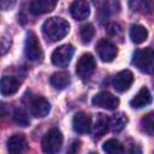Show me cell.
<instances>
[{
	"label": "cell",
	"mask_w": 154,
	"mask_h": 154,
	"mask_svg": "<svg viewBox=\"0 0 154 154\" xmlns=\"http://www.w3.org/2000/svg\"><path fill=\"white\" fill-rule=\"evenodd\" d=\"M70 30V24L67 20L60 17H52L47 19L42 25V32L47 40L55 42L64 38Z\"/></svg>",
	"instance_id": "1"
},
{
	"label": "cell",
	"mask_w": 154,
	"mask_h": 154,
	"mask_svg": "<svg viewBox=\"0 0 154 154\" xmlns=\"http://www.w3.org/2000/svg\"><path fill=\"white\" fill-rule=\"evenodd\" d=\"M132 64L142 72L154 75V49L143 48L134 53Z\"/></svg>",
	"instance_id": "2"
},
{
	"label": "cell",
	"mask_w": 154,
	"mask_h": 154,
	"mask_svg": "<svg viewBox=\"0 0 154 154\" xmlns=\"http://www.w3.org/2000/svg\"><path fill=\"white\" fill-rule=\"evenodd\" d=\"M63 146V134L59 129L53 128L46 132L42 138L41 147L45 154H58Z\"/></svg>",
	"instance_id": "3"
},
{
	"label": "cell",
	"mask_w": 154,
	"mask_h": 154,
	"mask_svg": "<svg viewBox=\"0 0 154 154\" xmlns=\"http://www.w3.org/2000/svg\"><path fill=\"white\" fill-rule=\"evenodd\" d=\"M24 53L25 57L31 61H36L42 58V49L38 38L32 31H29L26 34V38L24 43Z\"/></svg>",
	"instance_id": "4"
},
{
	"label": "cell",
	"mask_w": 154,
	"mask_h": 154,
	"mask_svg": "<svg viewBox=\"0 0 154 154\" xmlns=\"http://www.w3.org/2000/svg\"><path fill=\"white\" fill-rule=\"evenodd\" d=\"M75 53V48L72 45H63L55 48L52 53V63L58 67H65L71 61V58Z\"/></svg>",
	"instance_id": "5"
},
{
	"label": "cell",
	"mask_w": 154,
	"mask_h": 154,
	"mask_svg": "<svg viewBox=\"0 0 154 154\" xmlns=\"http://www.w3.org/2000/svg\"><path fill=\"white\" fill-rule=\"evenodd\" d=\"M95 67H96V63L94 57L90 53H85L78 59L76 64V73L81 78H88L93 75Z\"/></svg>",
	"instance_id": "6"
},
{
	"label": "cell",
	"mask_w": 154,
	"mask_h": 154,
	"mask_svg": "<svg viewBox=\"0 0 154 154\" xmlns=\"http://www.w3.org/2000/svg\"><path fill=\"white\" fill-rule=\"evenodd\" d=\"M91 103L96 107H102L109 111H113L118 107L119 105V99L114 95H112L108 91H101L99 94H96L95 96H93L91 99Z\"/></svg>",
	"instance_id": "7"
},
{
	"label": "cell",
	"mask_w": 154,
	"mask_h": 154,
	"mask_svg": "<svg viewBox=\"0 0 154 154\" xmlns=\"http://www.w3.org/2000/svg\"><path fill=\"white\" fill-rule=\"evenodd\" d=\"M96 52H97V55L99 58L102 60V61H106V63H109L112 61L118 51H117V47L116 45H113L111 41L103 38V40H100L97 42V46H96Z\"/></svg>",
	"instance_id": "8"
},
{
	"label": "cell",
	"mask_w": 154,
	"mask_h": 154,
	"mask_svg": "<svg viewBox=\"0 0 154 154\" xmlns=\"http://www.w3.org/2000/svg\"><path fill=\"white\" fill-rule=\"evenodd\" d=\"M29 107H30V113L36 118H43L51 111L49 102L42 96H36L31 99Z\"/></svg>",
	"instance_id": "9"
},
{
	"label": "cell",
	"mask_w": 154,
	"mask_h": 154,
	"mask_svg": "<svg viewBox=\"0 0 154 154\" xmlns=\"http://www.w3.org/2000/svg\"><path fill=\"white\" fill-rule=\"evenodd\" d=\"M134 82V75L130 70H123L118 72L113 78V88L117 91H126Z\"/></svg>",
	"instance_id": "10"
},
{
	"label": "cell",
	"mask_w": 154,
	"mask_h": 154,
	"mask_svg": "<svg viewBox=\"0 0 154 154\" xmlns=\"http://www.w3.org/2000/svg\"><path fill=\"white\" fill-rule=\"evenodd\" d=\"M72 129L78 134H87L91 129V118L84 112H77L72 118Z\"/></svg>",
	"instance_id": "11"
},
{
	"label": "cell",
	"mask_w": 154,
	"mask_h": 154,
	"mask_svg": "<svg viewBox=\"0 0 154 154\" xmlns=\"http://www.w3.org/2000/svg\"><path fill=\"white\" fill-rule=\"evenodd\" d=\"M28 149V143L22 134H14L7 140L8 154H23Z\"/></svg>",
	"instance_id": "12"
},
{
	"label": "cell",
	"mask_w": 154,
	"mask_h": 154,
	"mask_svg": "<svg viewBox=\"0 0 154 154\" xmlns=\"http://www.w3.org/2000/svg\"><path fill=\"white\" fill-rule=\"evenodd\" d=\"M70 13L76 20H84L90 13V7L87 1H73L70 6Z\"/></svg>",
	"instance_id": "13"
},
{
	"label": "cell",
	"mask_w": 154,
	"mask_h": 154,
	"mask_svg": "<svg viewBox=\"0 0 154 154\" xmlns=\"http://www.w3.org/2000/svg\"><path fill=\"white\" fill-rule=\"evenodd\" d=\"M152 102V95H150V91L148 90V88L146 87H142L137 94L130 100V106L132 108H142V107H146L147 105H149Z\"/></svg>",
	"instance_id": "14"
},
{
	"label": "cell",
	"mask_w": 154,
	"mask_h": 154,
	"mask_svg": "<svg viewBox=\"0 0 154 154\" xmlns=\"http://www.w3.org/2000/svg\"><path fill=\"white\" fill-rule=\"evenodd\" d=\"M57 6V1L54 0H34L30 4V12L32 14H43L51 12Z\"/></svg>",
	"instance_id": "15"
},
{
	"label": "cell",
	"mask_w": 154,
	"mask_h": 154,
	"mask_svg": "<svg viewBox=\"0 0 154 154\" xmlns=\"http://www.w3.org/2000/svg\"><path fill=\"white\" fill-rule=\"evenodd\" d=\"M0 89L2 95H13L19 89V81L11 76H4L1 78Z\"/></svg>",
	"instance_id": "16"
},
{
	"label": "cell",
	"mask_w": 154,
	"mask_h": 154,
	"mask_svg": "<svg viewBox=\"0 0 154 154\" xmlns=\"http://www.w3.org/2000/svg\"><path fill=\"white\" fill-rule=\"evenodd\" d=\"M108 126H109V119L108 117H106L105 114H97L96 119H95V123L93 125V135L95 138H100L102 137L107 130H108Z\"/></svg>",
	"instance_id": "17"
},
{
	"label": "cell",
	"mask_w": 154,
	"mask_h": 154,
	"mask_svg": "<svg viewBox=\"0 0 154 154\" xmlns=\"http://www.w3.org/2000/svg\"><path fill=\"white\" fill-rule=\"evenodd\" d=\"M129 35H130V38L134 43L136 45H140L142 42H144L148 37V31L144 26L140 25V24H135V25H131L130 28V31H129Z\"/></svg>",
	"instance_id": "18"
},
{
	"label": "cell",
	"mask_w": 154,
	"mask_h": 154,
	"mask_svg": "<svg viewBox=\"0 0 154 154\" xmlns=\"http://www.w3.org/2000/svg\"><path fill=\"white\" fill-rule=\"evenodd\" d=\"M49 82H51V84L55 88V89H65L69 84H70V82H71V79H70V75L67 73V72H64V71H61V72H55V73H53L52 76H51V78H49Z\"/></svg>",
	"instance_id": "19"
},
{
	"label": "cell",
	"mask_w": 154,
	"mask_h": 154,
	"mask_svg": "<svg viewBox=\"0 0 154 154\" xmlns=\"http://www.w3.org/2000/svg\"><path fill=\"white\" fill-rule=\"evenodd\" d=\"M126 124H128V118L123 113H118L112 119H109V126H111L112 131H114V132L122 131L126 126Z\"/></svg>",
	"instance_id": "20"
},
{
	"label": "cell",
	"mask_w": 154,
	"mask_h": 154,
	"mask_svg": "<svg viewBox=\"0 0 154 154\" xmlns=\"http://www.w3.org/2000/svg\"><path fill=\"white\" fill-rule=\"evenodd\" d=\"M102 149L106 154H122L123 153V146L120 144L119 141L114 138L106 141L102 146Z\"/></svg>",
	"instance_id": "21"
},
{
	"label": "cell",
	"mask_w": 154,
	"mask_h": 154,
	"mask_svg": "<svg viewBox=\"0 0 154 154\" xmlns=\"http://www.w3.org/2000/svg\"><path fill=\"white\" fill-rule=\"evenodd\" d=\"M141 128L148 135L154 136V112L148 113L141 119Z\"/></svg>",
	"instance_id": "22"
},
{
	"label": "cell",
	"mask_w": 154,
	"mask_h": 154,
	"mask_svg": "<svg viewBox=\"0 0 154 154\" xmlns=\"http://www.w3.org/2000/svg\"><path fill=\"white\" fill-rule=\"evenodd\" d=\"M94 32H95V30H94L93 24L87 23V24L82 25L81 26V30H79V36H81L82 42L83 43H89L91 41L93 36H94Z\"/></svg>",
	"instance_id": "23"
},
{
	"label": "cell",
	"mask_w": 154,
	"mask_h": 154,
	"mask_svg": "<svg viewBox=\"0 0 154 154\" xmlns=\"http://www.w3.org/2000/svg\"><path fill=\"white\" fill-rule=\"evenodd\" d=\"M13 119L20 126H28L30 124V120H29L28 114L23 109H20V108H16L14 109V112H13Z\"/></svg>",
	"instance_id": "24"
},
{
	"label": "cell",
	"mask_w": 154,
	"mask_h": 154,
	"mask_svg": "<svg viewBox=\"0 0 154 154\" xmlns=\"http://www.w3.org/2000/svg\"><path fill=\"white\" fill-rule=\"evenodd\" d=\"M135 6H138L140 10H142L146 13H152L154 10V2L149 1V0H144V1H140V2H135Z\"/></svg>",
	"instance_id": "25"
},
{
	"label": "cell",
	"mask_w": 154,
	"mask_h": 154,
	"mask_svg": "<svg viewBox=\"0 0 154 154\" xmlns=\"http://www.w3.org/2000/svg\"><path fill=\"white\" fill-rule=\"evenodd\" d=\"M79 148H81V141L75 140V141H72V142H71V144L67 147L66 154H78Z\"/></svg>",
	"instance_id": "26"
},
{
	"label": "cell",
	"mask_w": 154,
	"mask_h": 154,
	"mask_svg": "<svg viewBox=\"0 0 154 154\" xmlns=\"http://www.w3.org/2000/svg\"><path fill=\"white\" fill-rule=\"evenodd\" d=\"M130 154H141V148H140L138 146H136V144H135V146L131 148Z\"/></svg>",
	"instance_id": "27"
},
{
	"label": "cell",
	"mask_w": 154,
	"mask_h": 154,
	"mask_svg": "<svg viewBox=\"0 0 154 154\" xmlns=\"http://www.w3.org/2000/svg\"><path fill=\"white\" fill-rule=\"evenodd\" d=\"M89 154H97V153H94V152H91V153H89Z\"/></svg>",
	"instance_id": "28"
}]
</instances>
